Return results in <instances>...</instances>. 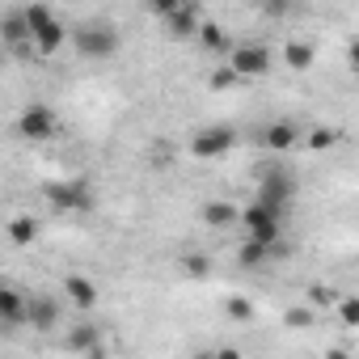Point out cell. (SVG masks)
Returning <instances> with one entry per match:
<instances>
[{
    "instance_id": "1",
    "label": "cell",
    "mask_w": 359,
    "mask_h": 359,
    "mask_svg": "<svg viewBox=\"0 0 359 359\" xmlns=\"http://www.w3.org/2000/svg\"><path fill=\"white\" fill-rule=\"evenodd\" d=\"M292 195H296V177H292L283 165H266L262 182H258V199H254V203H262L266 212L283 216V208L292 203Z\"/></svg>"
},
{
    "instance_id": "2",
    "label": "cell",
    "mask_w": 359,
    "mask_h": 359,
    "mask_svg": "<svg viewBox=\"0 0 359 359\" xmlns=\"http://www.w3.org/2000/svg\"><path fill=\"white\" fill-rule=\"evenodd\" d=\"M47 199L60 212H89L93 208V187L85 177H64V182H47Z\"/></svg>"
},
{
    "instance_id": "3",
    "label": "cell",
    "mask_w": 359,
    "mask_h": 359,
    "mask_svg": "<svg viewBox=\"0 0 359 359\" xmlns=\"http://www.w3.org/2000/svg\"><path fill=\"white\" fill-rule=\"evenodd\" d=\"M76 51L85 55V60H110L114 51H118V34L106 26V22H93V26H81L76 34Z\"/></svg>"
},
{
    "instance_id": "4",
    "label": "cell",
    "mask_w": 359,
    "mask_h": 359,
    "mask_svg": "<svg viewBox=\"0 0 359 359\" xmlns=\"http://www.w3.org/2000/svg\"><path fill=\"white\" fill-rule=\"evenodd\" d=\"M55 131H60V118H55V110H51V106H43V102L26 106V110L18 114V135H22V140L43 144V140H51Z\"/></svg>"
},
{
    "instance_id": "5",
    "label": "cell",
    "mask_w": 359,
    "mask_h": 359,
    "mask_svg": "<svg viewBox=\"0 0 359 359\" xmlns=\"http://www.w3.org/2000/svg\"><path fill=\"white\" fill-rule=\"evenodd\" d=\"M241 220H245V241H258V245H266V250H275L279 245V216L275 212H266L262 203H250L245 212H241Z\"/></svg>"
},
{
    "instance_id": "6",
    "label": "cell",
    "mask_w": 359,
    "mask_h": 359,
    "mask_svg": "<svg viewBox=\"0 0 359 359\" xmlns=\"http://www.w3.org/2000/svg\"><path fill=\"white\" fill-rule=\"evenodd\" d=\"M229 72L241 81V76H262V72H271V51L266 47H258V43H241V47H233V55H229Z\"/></svg>"
},
{
    "instance_id": "7",
    "label": "cell",
    "mask_w": 359,
    "mask_h": 359,
    "mask_svg": "<svg viewBox=\"0 0 359 359\" xmlns=\"http://www.w3.org/2000/svg\"><path fill=\"white\" fill-rule=\"evenodd\" d=\"M233 144H237V131L233 127H208V131H199L191 140V156L195 161H220Z\"/></svg>"
},
{
    "instance_id": "8",
    "label": "cell",
    "mask_w": 359,
    "mask_h": 359,
    "mask_svg": "<svg viewBox=\"0 0 359 359\" xmlns=\"http://www.w3.org/2000/svg\"><path fill=\"white\" fill-rule=\"evenodd\" d=\"M199 9L195 5H187V0H182V5H177L169 18H165V30H169V39H191V34H199Z\"/></svg>"
},
{
    "instance_id": "9",
    "label": "cell",
    "mask_w": 359,
    "mask_h": 359,
    "mask_svg": "<svg viewBox=\"0 0 359 359\" xmlns=\"http://www.w3.org/2000/svg\"><path fill=\"white\" fill-rule=\"evenodd\" d=\"M55 321H60V304H55L51 296L26 300V325H34V330H55Z\"/></svg>"
},
{
    "instance_id": "10",
    "label": "cell",
    "mask_w": 359,
    "mask_h": 359,
    "mask_svg": "<svg viewBox=\"0 0 359 359\" xmlns=\"http://www.w3.org/2000/svg\"><path fill=\"white\" fill-rule=\"evenodd\" d=\"M296 140H300V127H296L292 118H279V123H271V127L262 131V144H266L271 152H292Z\"/></svg>"
},
{
    "instance_id": "11",
    "label": "cell",
    "mask_w": 359,
    "mask_h": 359,
    "mask_svg": "<svg viewBox=\"0 0 359 359\" xmlns=\"http://www.w3.org/2000/svg\"><path fill=\"white\" fill-rule=\"evenodd\" d=\"M64 296H68L76 309H93V304H97V283L85 279V275H68V279H64Z\"/></svg>"
},
{
    "instance_id": "12",
    "label": "cell",
    "mask_w": 359,
    "mask_h": 359,
    "mask_svg": "<svg viewBox=\"0 0 359 359\" xmlns=\"http://www.w3.org/2000/svg\"><path fill=\"white\" fill-rule=\"evenodd\" d=\"M0 325H26V296L13 287L0 292Z\"/></svg>"
},
{
    "instance_id": "13",
    "label": "cell",
    "mask_w": 359,
    "mask_h": 359,
    "mask_svg": "<svg viewBox=\"0 0 359 359\" xmlns=\"http://www.w3.org/2000/svg\"><path fill=\"white\" fill-rule=\"evenodd\" d=\"M0 39H5L9 47L30 43V30H26V22H22V9H9L5 18H0Z\"/></svg>"
},
{
    "instance_id": "14",
    "label": "cell",
    "mask_w": 359,
    "mask_h": 359,
    "mask_svg": "<svg viewBox=\"0 0 359 359\" xmlns=\"http://www.w3.org/2000/svg\"><path fill=\"white\" fill-rule=\"evenodd\" d=\"M64 39H68V30H64V22H60V18H55V22H51V26H47V30H39V34H34V39H30V43H34V51H39V55H55V51H60V43H64Z\"/></svg>"
},
{
    "instance_id": "15",
    "label": "cell",
    "mask_w": 359,
    "mask_h": 359,
    "mask_svg": "<svg viewBox=\"0 0 359 359\" xmlns=\"http://www.w3.org/2000/svg\"><path fill=\"white\" fill-rule=\"evenodd\" d=\"M237 220V208L233 203H224V199H208L203 203V224L208 229H229Z\"/></svg>"
},
{
    "instance_id": "16",
    "label": "cell",
    "mask_w": 359,
    "mask_h": 359,
    "mask_svg": "<svg viewBox=\"0 0 359 359\" xmlns=\"http://www.w3.org/2000/svg\"><path fill=\"white\" fill-rule=\"evenodd\" d=\"M5 233H9L13 245H34V241H39V220H34V216H13Z\"/></svg>"
},
{
    "instance_id": "17",
    "label": "cell",
    "mask_w": 359,
    "mask_h": 359,
    "mask_svg": "<svg viewBox=\"0 0 359 359\" xmlns=\"http://www.w3.org/2000/svg\"><path fill=\"white\" fill-rule=\"evenodd\" d=\"M22 22H26V30H30V39H34L39 30H47V26L55 22V13H51L47 5H30V9H22Z\"/></svg>"
},
{
    "instance_id": "18",
    "label": "cell",
    "mask_w": 359,
    "mask_h": 359,
    "mask_svg": "<svg viewBox=\"0 0 359 359\" xmlns=\"http://www.w3.org/2000/svg\"><path fill=\"white\" fill-rule=\"evenodd\" d=\"M313 47L309 43H287L283 47V60H287V68H296V72H304V68H313Z\"/></svg>"
},
{
    "instance_id": "19",
    "label": "cell",
    "mask_w": 359,
    "mask_h": 359,
    "mask_svg": "<svg viewBox=\"0 0 359 359\" xmlns=\"http://www.w3.org/2000/svg\"><path fill=\"white\" fill-rule=\"evenodd\" d=\"M97 342H102V334H97L93 325H72V334H68V346H72V351H81V355H89Z\"/></svg>"
},
{
    "instance_id": "20",
    "label": "cell",
    "mask_w": 359,
    "mask_h": 359,
    "mask_svg": "<svg viewBox=\"0 0 359 359\" xmlns=\"http://www.w3.org/2000/svg\"><path fill=\"white\" fill-rule=\"evenodd\" d=\"M199 43H203L208 51H229V34H224V26H216V22H203V26H199Z\"/></svg>"
},
{
    "instance_id": "21",
    "label": "cell",
    "mask_w": 359,
    "mask_h": 359,
    "mask_svg": "<svg viewBox=\"0 0 359 359\" xmlns=\"http://www.w3.org/2000/svg\"><path fill=\"white\" fill-rule=\"evenodd\" d=\"M266 258H271V250H266V245H258V241H245V245L237 250V262H241L245 271H254V266H262Z\"/></svg>"
},
{
    "instance_id": "22",
    "label": "cell",
    "mask_w": 359,
    "mask_h": 359,
    "mask_svg": "<svg viewBox=\"0 0 359 359\" xmlns=\"http://www.w3.org/2000/svg\"><path fill=\"white\" fill-rule=\"evenodd\" d=\"M224 313H229L233 321H254V304H250L245 296H229V300H224Z\"/></svg>"
},
{
    "instance_id": "23",
    "label": "cell",
    "mask_w": 359,
    "mask_h": 359,
    "mask_svg": "<svg viewBox=\"0 0 359 359\" xmlns=\"http://www.w3.org/2000/svg\"><path fill=\"white\" fill-rule=\"evenodd\" d=\"M334 144H338V131H334V127H313V131H309V148L321 152V148H334Z\"/></svg>"
},
{
    "instance_id": "24",
    "label": "cell",
    "mask_w": 359,
    "mask_h": 359,
    "mask_svg": "<svg viewBox=\"0 0 359 359\" xmlns=\"http://www.w3.org/2000/svg\"><path fill=\"white\" fill-rule=\"evenodd\" d=\"M338 317L342 325H359V296H338Z\"/></svg>"
},
{
    "instance_id": "25",
    "label": "cell",
    "mask_w": 359,
    "mask_h": 359,
    "mask_svg": "<svg viewBox=\"0 0 359 359\" xmlns=\"http://www.w3.org/2000/svg\"><path fill=\"white\" fill-rule=\"evenodd\" d=\"M309 304H317V309H330V304H338V292H334V287H321V283H313V287H309Z\"/></svg>"
},
{
    "instance_id": "26",
    "label": "cell",
    "mask_w": 359,
    "mask_h": 359,
    "mask_svg": "<svg viewBox=\"0 0 359 359\" xmlns=\"http://www.w3.org/2000/svg\"><path fill=\"white\" fill-rule=\"evenodd\" d=\"M283 321H287L292 330H309V325H313V309H304V304H300V309H287Z\"/></svg>"
},
{
    "instance_id": "27",
    "label": "cell",
    "mask_w": 359,
    "mask_h": 359,
    "mask_svg": "<svg viewBox=\"0 0 359 359\" xmlns=\"http://www.w3.org/2000/svg\"><path fill=\"white\" fill-rule=\"evenodd\" d=\"M182 266H187L195 279H203V275L212 271V258H208V254H187V262H182Z\"/></svg>"
},
{
    "instance_id": "28",
    "label": "cell",
    "mask_w": 359,
    "mask_h": 359,
    "mask_svg": "<svg viewBox=\"0 0 359 359\" xmlns=\"http://www.w3.org/2000/svg\"><path fill=\"white\" fill-rule=\"evenodd\" d=\"M208 85H212V89H216V93H229V89H233V85H237V76H233V72H229V68H216V72H212V81H208Z\"/></svg>"
},
{
    "instance_id": "29",
    "label": "cell",
    "mask_w": 359,
    "mask_h": 359,
    "mask_svg": "<svg viewBox=\"0 0 359 359\" xmlns=\"http://www.w3.org/2000/svg\"><path fill=\"white\" fill-rule=\"evenodd\" d=\"M177 5H182V0H152V5H148V13H152V18H169Z\"/></svg>"
},
{
    "instance_id": "30",
    "label": "cell",
    "mask_w": 359,
    "mask_h": 359,
    "mask_svg": "<svg viewBox=\"0 0 359 359\" xmlns=\"http://www.w3.org/2000/svg\"><path fill=\"white\" fill-rule=\"evenodd\" d=\"M212 359H241V351L237 346H220V351H212Z\"/></svg>"
},
{
    "instance_id": "31",
    "label": "cell",
    "mask_w": 359,
    "mask_h": 359,
    "mask_svg": "<svg viewBox=\"0 0 359 359\" xmlns=\"http://www.w3.org/2000/svg\"><path fill=\"white\" fill-rule=\"evenodd\" d=\"M325 359H351V351H325Z\"/></svg>"
},
{
    "instance_id": "32",
    "label": "cell",
    "mask_w": 359,
    "mask_h": 359,
    "mask_svg": "<svg viewBox=\"0 0 359 359\" xmlns=\"http://www.w3.org/2000/svg\"><path fill=\"white\" fill-rule=\"evenodd\" d=\"M195 359H212V351H199V355H195Z\"/></svg>"
},
{
    "instance_id": "33",
    "label": "cell",
    "mask_w": 359,
    "mask_h": 359,
    "mask_svg": "<svg viewBox=\"0 0 359 359\" xmlns=\"http://www.w3.org/2000/svg\"><path fill=\"white\" fill-rule=\"evenodd\" d=\"M0 292H5V283H0Z\"/></svg>"
}]
</instances>
